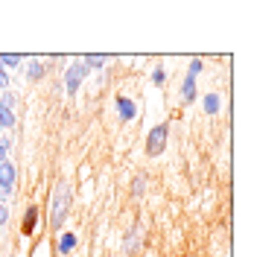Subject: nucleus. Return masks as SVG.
<instances>
[{"label":"nucleus","mask_w":254,"mask_h":257,"mask_svg":"<svg viewBox=\"0 0 254 257\" xmlns=\"http://www.w3.org/2000/svg\"><path fill=\"white\" fill-rule=\"evenodd\" d=\"M67 208H70V190H67V184H59L56 190H53V196H50V216L47 222L53 231H59L64 225V219H67Z\"/></svg>","instance_id":"nucleus-1"},{"label":"nucleus","mask_w":254,"mask_h":257,"mask_svg":"<svg viewBox=\"0 0 254 257\" xmlns=\"http://www.w3.org/2000/svg\"><path fill=\"white\" fill-rule=\"evenodd\" d=\"M167 135H170V128L164 126V123L149 132V138H146V155H149V158H158L161 152H164V146H167Z\"/></svg>","instance_id":"nucleus-2"},{"label":"nucleus","mask_w":254,"mask_h":257,"mask_svg":"<svg viewBox=\"0 0 254 257\" xmlns=\"http://www.w3.org/2000/svg\"><path fill=\"white\" fill-rule=\"evenodd\" d=\"M88 64L85 62H73L70 67H67V76H64V82H67V94H76L79 91V85H82V79L88 76Z\"/></svg>","instance_id":"nucleus-3"},{"label":"nucleus","mask_w":254,"mask_h":257,"mask_svg":"<svg viewBox=\"0 0 254 257\" xmlns=\"http://www.w3.org/2000/svg\"><path fill=\"white\" fill-rule=\"evenodd\" d=\"M202 73V59H193L190 62V70H187V79H184V85H181V99L184 102H193V96H196V76Z\"/></svg>","instance_id":"nucleus-4"},{"label":"nucleus","mask_w":254,"mask_h":257,"mask_svg":"<svg viewBox=\"0 0 254 257\" xmlns=\"http://www.w3.org/2000/svg\"><path fill=\"white\" fill-rule=\"evenodd\" d=\"M35 222H38V208H35V205H27V210H24V222H21V234H24V237H32Z\"/></svg>","instance_id":"nucleus-5"},{"label":"nucleus","mask_w":254,"mask_h":257,"mask_svg":"<svg viewBox=\"0 0 254 257\" xmlns=\"http://www.w3.org/2000/svg\"><path fill=\"white\" fill-rule=\"evenodd\" d=\"M117 111H120V120H135L138 117V105L129 99V96H117Z\"/></svg>","instance_id":"nucleus-6"},{"label":"nucleus","mask_w":254,"mask_h":257,"mask_svg":"<svg viewBox=\"0 0 254 257\" xmlns=\"http://www.w3.org/2000/svg\"><path fill=\"white\" fill-rule=\"evenodd\" d=\"M12 184H15V167L9 161H3L0 164V187L6 193H12Z\"/></svg>","instance_id":"nucleus-7"},{"label":"nucleus","mask_w":254,"mask_h":257,"mask_svg":"<svg viewBox=\"0 0 254 257\" xmlns=\"http://www.w3.org/2000/svg\"><path fill=\"white\" fill-rule=\"evenodd\" d=\"M73 245H76V234H62V240H59V254H70Z\"/></svg>","instance_id":"nucleus-8"},{"label":"nucleus","mask_w":254,"mask_h":257,"mask_svg":"<svg viewBox=\"0 0 254 257\" xmlns=\"http://www.w3.org/2000/svg\"><path fill=\"white\" fill-rule=\"evenodd\" d=\"M0 126H6V128L15 126V111H9V108L0 105Z\"/></svg>","instance_id":"nucleus-9"},{"label":"nucleus","mask_w":254,"mask_h":257,"mask_svg":"<svg viewBox=\"0 0 254 257\" xmlns=\"http://www.w3.org/2000/svg\"><path fill=\"white\" fill-rule=\"evenodd\" d=\"M205 108H207V114H216V111H219V96L210 94V96L205 99Z\"/></svg>","instance_id":"nucleus-10"},{"label":"nucleus","mask_w":254,"mask_h":257,"mask_svg":"<svg viewBox=\"0 0 254 257\" xmlns=\"http://www.w3.org/2000/svg\"><path fill=\"white\" fill-rule=\"evenodd\" d=\"M82 62H85V64H94V67H102V64L108 62V56H85Z\"/></svg>","instance_id":"nucleus-11"},{"label":"nucleus","mask_w":254,"mask_h":257,"mask_svg":"<svg viewBox=\"0 0 254 257\" xmlns=\"http://www.w3.org/2000/svg\"><path fill=\"white\" fill-rule=\"evenodd\" d=\"M27 76H30V79H41V76H44V67L38 62H32V67L27 70Z\"/></svg>","instance_id":"nucleus-12"},{"label":"nucleus","mask_w":254,"mask_h":257,"mask_svg":"<svg viewBox=\"0 0 254 257\" xmlns=\"http://www.w3.org/2000/svg\"><path fill=\"white\" fill-rule=\"evenodd\" d=\"M0 64L3 67H15V64H21V56H0Z\"/></svg>","instance_id":"nucleus-13"},{"label":"nucleus","mask_w":254,"mask_h":257,"mask_svg":"<svg viewBox=\"0 0 254 257\" xmlns=\"http://www.w3.org/2000/svg\"><path fill=\"white\" fill-rule=\"evenodd\" d=\"M143 184H146V178H135V187H132V193H135V196H141V193H143Z\"/></svg>","instance_id":"nucleus-14"},{"label":"nucleus","mask_w":254,"mask_h":257,"mask_svg":"<svg viewBox=\"0 0 254 257\" xmlns=\"http://www.w3.org/2000/svg\"><path fill=\"white\" fill-rule=\"evenodd\" d=\"M164 79H167V73H164V70H155V73H152V82H155V85H164Z\"/></svg>","instance_id":"nucleus-15"},{"label":"nucleus","mask_w":254,"mask_h":257,"mask_svg":"<svg viewBox=\"0 0 254 257\" xmlns=\"http://www.w3.org/2000/svg\"><path fill=\"white\" fill-rule=\"evenodd\" d=\"M3 161H6V146L0 144V164H3Z\"/></svg>","instance_id":"nucleus-16"}]
</instances>
